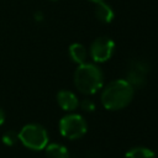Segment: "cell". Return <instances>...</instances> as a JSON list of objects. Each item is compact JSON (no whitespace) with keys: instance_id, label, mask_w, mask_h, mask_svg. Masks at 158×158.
<instances>
[{"instance_id":"obj_3","label":"cell","mask_w":158,"mask_h":158,"mask_svg":"<svg viewBox=\"0 0 158 158\" xmlns=\"http://www.w3.org/2000/svg\"><path fill=\"white\" fill-rule=\"evenodd\" d=\"M19 141L32 151H41L48 144L47 130L40 123H27L19 132Z\"/></svg>"},{"instance_id":"obj_6","label":"cell","mask_w":158,"mask_h":158,"mask_svg":"<svg viewBox=\"0 0 158 158\" xmlns=\"http://www.w3.org/2000/svg\"><path fill=\"white\" fill-rule=\"evenodd\" d=\"M147 75V67L141 60H137L136 63L130 65V69L127 72V81L132 86H141L146 81Z\"/></svg>"},{"instance_id":"obj_14","label":"cell","mask_w":158,"mask_h":158,"mask_svg":"<svg viewBox=\"0 0 158 158\" xmlns=\"http://www.w3.org/2000/svg\"><path fill=\"white\" fill-rule=\"evenodd\" d=\"M4 121H5V112H4V110L0 107V126L4 123Z\"/></svg>"},{"instance_id":"obj_9","label":"cell","mask_w":158,"mask_h":158,"mask_svg":"<svg viewBox=\"0 0 158 158\" xmlns=\"http://www.w3.org/2000/svg\"><path fill=\"white\" fill-rule=\"evenodd\" d=\"M68 53H69V57L72 58V60L77 64H83L86 62L88 59V49L84 44L81 43H72L68 48Z\"/></svg>"},{"instance_id":"obj_2","label":"cell","mask_w":158,"mask_h":158,"mask_svg":"<svg viewBox=\"0 0 158 158\" xmlns=\"http://www.w3.org/2000/svg\"><path fill=\"white\" fill-rule=\"evenodd\" d=\"M74 85L81 94H95L104 85V73L101 68L89 62L78 64L74 72Z\"/></svg>"},{"instance_id":"obj_12","label":"cell","mask_w":158,"mask_h":158,"mask_svg":"<svg viewBox=\"0 0 158 158\" xmlns=\"http://www.w3.org/2000/svg\"><path fill=\"white\" fill-rule=\"evenodd\" d=\"M1 141H2V143H4L5 146L11 147V146L16 144V142L19 141V135H17V132H15V131H7V132H5V133L2 135Z\"/></svg>"},{"instance_id":"obj_8","label":"cell","mask_w":158,"mask_h":158,"mask_svg":"<svg viewBox=\"0 0 158 158\" xmlns=\"http://www.w3.org/2000/svg\"><path fill=\"white\" fill-rule=\"evenodd\" d=\"M94 14H95V17L102 23H110L115 16L112 7L109 4H106L105 1L96 2L95 9H94Z\"/></svg>"},{"instance_id":"obj_5","label":"cell","mask_w":158,"mask_h":158,"mask_svg":"<svg viewBox=\"0 0 158 158\" xmlns=\"http://www.w3.org/2000/svg\"><path fill=\"white\" fill-rule=\"evenodd\" d=\"M115 51V42L107 36L96 37L89 48V54L95 63H104L111 58Z\"/></svg>"},{"instance_id":"obj_4","label":"cell","mask_w":158,"mask_h":158,"mask_svg":"<svg viewBox=\"0 0 158 158\" xmlns=\"http://www.w3.org/2000/svg\"><path fill=\"white\" fill-rule=\"evenodd\" d=\"M60 135L70 141L81 138L88 131L86 120L79 114H68L59 120L58 123Z\"/></svg>"},{"instance_id":"obj_1","label":"cell","mask_w":158,"mask_h":158,"mask_svg":"<svg viewBox=\"0 0 158 158\" xmlns=\"http://www.w3.org/2000/svg\"><path fill=\"white\" fill-rule=\"evenodd\" d=\"M135 89L126 79L110 81L101 93V104L106 110L116 111L125 109L133 99Z\"/></svg>"},{"instance_id":"obj_10","label":"cell","mask_w":158,"mask_h":158,"mask_svg":"<svg viewBox=\"0 0 158 158\" xmlns=\"http://www.w3.org/2000/svg\"><path fill=\"white\" fill-rule=\"evenodd\" d=\"M46 158H70L67 147L59 143H48L46 147Z\"/></svg>"},{"instance_id":"obj_15","label":"cell","mask_w":158,"mask_h":158,"mask_svg":"<svg viewBox=\"0 0 158 158\" xmlns=\"http://www.w3.org/2000/svg\"><path fill=\"white\" fill-rule=\"evenodd\" d=\"M89 1H91V2H100V1H104V0H89Z\"/></svg>"},{"instance_id":"obj_11","label":"cell","mask_w":158,"mask_h":158,"mask_svg":"<svg viewBox=\"0 0 158 158\" xmlns=\"http://www.w3.org/2000/svg\"><path fill=\"white\" fill-rule=\"evenodd\" d=\"M125 158H157V157L152 149L139 146L128 149L125 154Z\"/></svg>"},{"instance_id":"obj_13","label":"cell","mask_w":158,"mask_h":158,"mask_svg":"<svg viewBox=\"0 0 158 158\" xmlns=\"http://www.w3.org/2000/svg\"><path fill=\"white\" fill-rule=\"evenodd\" d=\"M79 106L81 107L83 111L85 112H93L95 110V104L93 100H89V99H84L79 102Z\"/></svg>"},{"instance_id":"obj_7","label":"cell","mask_w":158,"mask_h":158,"mask_svg":"<svg viewBox=\"0 0 158 158\" xmlns=\"http://www.w3.org/2000/svg\"><path fill=\"white\" fill-rule=\"evenodd\" d=\"M57 102L64 111H74L79 106V100L77 95L70 90H59L57 93Z\"/></svg>"}]
</instances>
